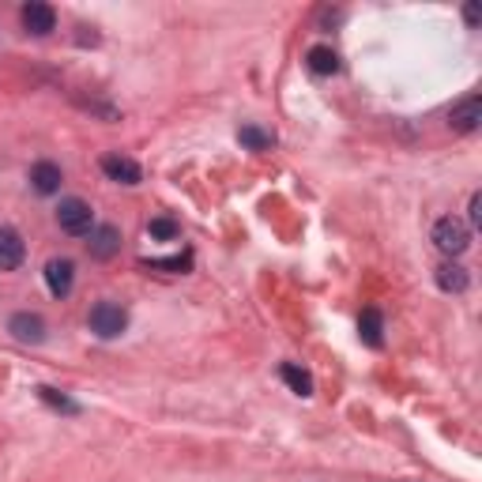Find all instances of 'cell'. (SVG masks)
Wrapping results in <instances>:
<instances>
[{
  "instance_id": "obj_5",
  "label": "cell",
  "mask_w": 482,
  "mask_h": 482,
  "mask_svg": "<svg viewBox=\"0 0 482 482\" xmlns=\"http://www.w3.org/2000/svg\"><path fill=\"white\" fill-rule=\"evenodd\" d=\"M87 253L94 256V261H114V256L121 253V230L109 227V222L94 227V230H91V241H87Z\"/></svg>"
},
{
  "instance_id": "obj_3",
  "label": "cell",
  "mask_w": 482,
  "mask_h": 482,
  "mask_svg": "<svg viewBox=\"0 0 482 482\" xmlns=\"http://www.w3.org/2000/svg\"><path fill=\"white\" fill-rule=\"evenodd\" d=\"M57 227H60L64 234H72V237L91 234V227H94L91 204H87V200H79V197L60 200V207H57Z\"/></svg>"
},
{
  "instance_id": "obj_2",
  "label": "cell",
  "mask_w": 482,
  "mask_h": 482,
  "mask_svg": "<svg viewBox=\"0 0 482 482\" xmlns=\"http://www.w3.org/2000/svg\"><path fill=\"white\" fill-rule=\"evenodd\" d=\"M87 325H91V332L99 335V340H117V335L128 328V313L121 309L117 301H99V305L91 309Z\"/></svg>"
},
{
  "instance_id": "obj_4",
  "label": "cell",
  "mask_w": 482,
  "mask_h": 482,
  "mask_svg": "<svg viewBox=\"0 0 482 482\" xmlns=\"http://www.w3.org/2000/svg\"><path fill=\"white\" fill-rule=\"evenodd\" d=\"M45 286H50L53 298H68L72 286H76V264L68 256H53L50 264H45Z\"/></svg>"
},
{
  "instance_id": "obj_15",
  "label": "cell",
  "mask_w": 482,
  "mask_h": 482,
  "mask_svg": "<svg viewBox=\"0 0 482 482\" xmlns=\"http://www.w3.org/2000/svg\"><path fill=\"white\" fill-rule=\"evenodd\" d=\"M237 140H241V148H249V151H271L276 148V136H271L268 128H261V125H241Z\"/></svg>"
},
{
  "instance_id": "obj_13",
  "label": "cell",
  "mask_w": 482,
  "mask_h": 482,
  "mask_svg": "<svg viewBox=\"0 0 482 482\" xmlns=\"http://www.w3.org/2000/svg\"><path fill=\"white\" fill-rule=\"evenodd\" d=\"M305 64H309L313 76H335L340 72V53H335L332 45H313V50L305 53Z\"/></svg>"
},
{
  "instance_id": "obj_17",
  "label": "cell",
  "mask_w": 482,
  "mask_h": 482,
  "mask_svg": "<svg viewBox=\"0 0 482 482\" xmlns=\"http://www.w3.org/2000/svg\"><path fill=\"white\" fill-rule=\"evenodd\" d=\"M148 234H151L155 241H173V237H178L181 230H178V222H173V219L158 215V219H151V222H148Z\"/></svg>"
},
{
  "instance_id": "obj_8",
  "label": "cell",
  "mask_w": 482,
  "mask_h": 482,
  "mask_svg": "<svg viewBox=\"0 0 482 482\" xmlns=\"http://www.w3.org/2000/svg\"><path fill=\"white\" fill-rule=\"evenodd\" d=\"M23 27L30 30V35H50V30H57V12L50 4H42V0H30V4H23Z\"/></svg>"
},
{
  "instance_id": "obj_10",
  "label": "cell",
  "mask_w": 482,
  "mask_h": 482,
  "mask_svg": "<svg viewBox=\"0 0 482 482\" xmlns=\"http://www.w3.org/2000/svg\"><path fill=\"white\" fill-rule=\"evenodd\" d=\"M8 332L15 335L20 343H42L45 340V320L38 313H15L8 320Z\"/></svg>"
},
{
  "instance_id": "obj_19",
  "label": "cell",
  "mask_w": 482,
  "mask_h": 482,
  "mask_svg": "<svg viewBox=\"0 0 482 482\" xmlns=\"http://www.w3.org/2000/svg\"><path fill=\"white\" fill-rule=\"evenodd\" d=\"M148 268H170V271H185V268H189V256H170V261H151Z\"/></svg>"
},
{
  "instance_id": "obj_9",
  "label": "cell",
  "mask_w": 482,
  "mask_h": 482,
  "mask_svg": "<svg viewBox=\"0 0 482 482\" xmlns=\"http://www.w3.org/2000/svg\"><path fill=\"white\" fill-rule=\"evenodd\" d=\"M23 256H27V245H23L20 230L0 227V271H15L23 264Z\"/></svg>"
},
{
  "instance_id": "obj_11",
  "label": "cell",
  "mask_w": 482,
  "mask_h": 482,
  "mask_svg": "<svg viewBox=\"0 0 482 482\" xmlns=\"http://www.w3.org/2000/svg\"><path fill=\"white\" fill-rule=\"evenodd\" d=\"M60 181L64 173L57 163H35L30 166V189L38 192V197H53V192H60Z\"/></svg>"
},
{
  "instance_id": "obj_1",
  "label": "cell",
  "mask_w": 482,
  "mask_h": 482,
  "mask_svg": "<svg viewBox=\"0 0 482 482\" xmlns=\"http://www.w3.org/2000/svg\"><path fill=\"white\" fill-rule=\"evenodd\" d=\"M433 245H438V249L448 256V261H453V256H460V253H468V245H471L468 222H460L456 215L438 219V222H433Z\"/></svg>"
},
{
  "instance_id": "obj_18",
  "label": "cell",
  "mask_w": 482,
  "mask_h": 482,
  "mask_svg": "<svg viewBox=\"0 0 482 482\" xmlns=\"http://www.w3.org/2000/svg\"><path fill=\"white\" fill-rule=\"evenodd\" d=\"M38 396H42L50 407H57V411H68V414H76V411H79V407L72 404V399H68V396H60L57 389H38Z\"/></svg>"
},
{
  "instance_id": "obj_16",
  "label": "cell",
  "mask_w": 482,
  "mask_h": 482,
  "mask_svg": "<svg viewBox=\"0 0 482 482\" xmlns=\"http://www.w3.org/2000/svg\"><path fill=\"white\" fill-rule=\"evenodd\" d=\"M279 377L286 381V389H291V392H298V396H313V377L305 374V369H298L294 362H286V366L279 369Z\"/></svg>"
},
{
  "instance_id": "obj_7",
  "label": "cell",
  "mask_w": 482,
  "mask_h": 482,
  "mask_svg": "<svg viewBox=\"0 0 482 482\" xmlns=\"http://www.w3.org/2000/svg\"><path fill=\"white\" fill-rule=\"evenodd\" d=\"M478 121H482V99L478 94L463 99L460 106H453V114H448V128H453V133H463V136L475 133Z\"/></svg>"
},
{
  "instance_id": "obj_21",
  "label": "cell",
  "mask_w": 482,
  "mask_h": 482,
  "mask_svg": "<svg viewBox=\"0 0 482 482\" xmlns=\"http://www.w3.org/2000/svg\"><path fill=\"white\" fill-rule=\"evenodd\" d=\"M463 20H468V27H478L482 15H478V8H475V4H468V8H463Z\"/></svg>"
},
{
  "instance_id": "obj_20",
  "label": "cell",
  "mask_w": 482,
  "mask_h": 482,
  "mask_svg": "<svg viewBox=\"0 0 482 482\" xmlns=\"http://www.w3.org/2000/svg\"><path fill=\"white\" fill-rule=\"evenodd\" d=\"M468 219H471V227H482V192H475V197H471V207H468Z\"/></svg>"
},
{
  "instance_id": "obj_6",
  "label": "cell",
  "mask_w": 482,
  "mask_h": 482,
  "mask_svg": "<svg viewBox=\"0 0 482 482\" xmlns=\"http://www.w3.org/2000/svg\"><path fill=\"white\" fill-rule=\"evenodd\" d=\"M102 173L117 185H140V178H143L140 163L128 155H102Z\"/></svg>"
},
{
  "instance_id": "obj_14",
  "label": "cell",
  "mask_w": 482,
  "mask_h": 482,
  "mask_svg": "<svg viewBox=\"0 0 482 482\" xmlns=\"http://www.w3.org/2000/svg\"><path fill=\"white\" fill-rule=\"evenodd\" d=\"M358 335H362V343L366 347H381L384 343V320H381V309H374V305H369V309H362V317H358Z\"/></svg>"
},
{
  "instance_id": "obj_12",
  "label": "cell",
  "mask_w": 482,
  "mask_h": 482,
  "mask_svg": "<svg viewBox=\"0 0 482 482\" xmlns=\"http://www.w3.org/2000/svg\"><path fill=\"white\" fill-rule=\"evenodd\" d=\"M433 276H438V286H441V291H448V294H463V291H468V283H471L468 268L456 264V261H445Z\"/></svg>"
}]
</instances>
